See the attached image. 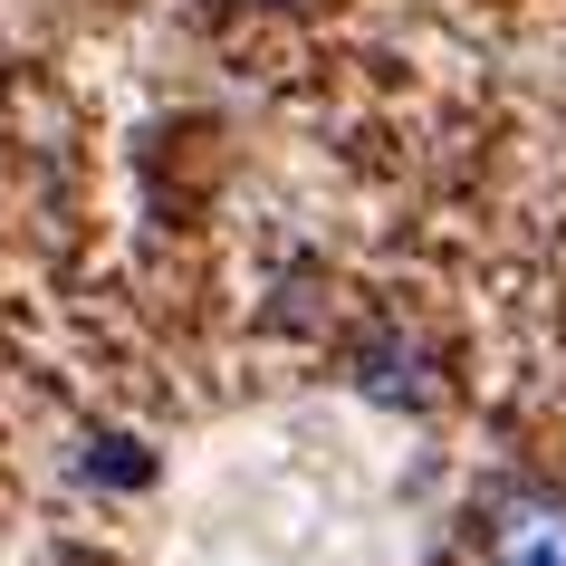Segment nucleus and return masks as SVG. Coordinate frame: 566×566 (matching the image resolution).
I'll return each mask as SVG.
<instances>
[{"mask_svg": "<svg viewBox=\"0 0 566 566\" xmlns=\"http://www.w3.org/2000/svg\"><path fill=\"white\" fill-rule=\"evenodd\" d=\"M490 566H566V500L557 490H509L490 509Z\"/></svg>", "mask_w": 566, "mask_h": 566, "instance_id": "obj_1", "label": "nucleus"}]
</instances>
